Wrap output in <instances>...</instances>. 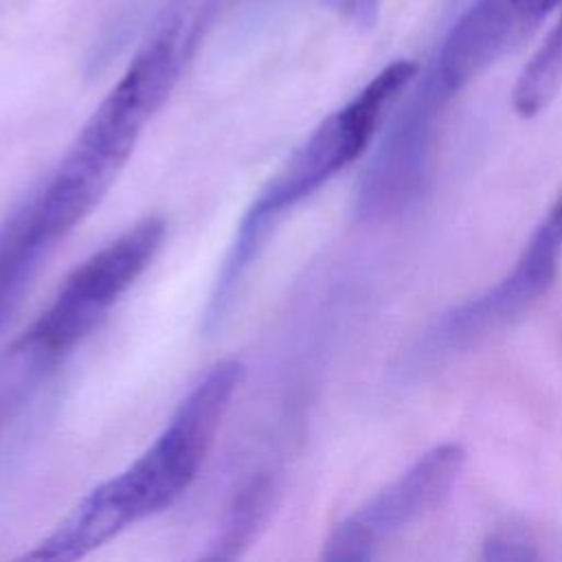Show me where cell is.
<instances>
[{
  "label": "cell",
  "instance_id": "7a4b0ae2",
  "mask_svg": "<svg viewBox=\"0 0 562 562\" xmlns=\"http://www.w3.org/2000/svg\"><path fill=\"white\" fill-rule=\"evenodd\" d=\"M244 380L235 358L213 364L178 404L167 426L123 472L90 490L24 560L72 562L127 527L171 507L202 470Z\"/></svg>",
  "mask_w": 562,
  "mask_h": 562
},
{
  "label": "cell",
  "instance_id": "277c9868",
  "mask_svg": "<svg viewBox=\"0 0 562 562\" xmlns=\"http://www.w3.org/2000/svg\"><path fill=\"white\" fill-rule=\"evenodd\" d=\"M165 239V222L145 217L81 261L22 338L53 360L68 356L147 270Z\"/></svg>",
  "mask_w": 562,
  "mask_h": 562
},
{
  "label": "cell",
  "instance_id": "8992f818",
  "mask_svg": "<svg viewBox=\"0 0 562 562\" xmlns=\"http://www.w3.org/2000/svg\"><path fill=\"white\" fill-rule=\"evenodd\" d=\"M560 257L562 235L542 220L514 268L501 281L435 323L424 340L426 351L441 356L468 347L516 321L551 288Z\"/></svg>",
  "mask_w": 562,
  "mask_h": 562
},
{
  "label": "cell",
  "instance_id": "6da1fadb",
  "mask_svg": "<svg viewBox=\"0 0 562 562\" xmlns=\"http://www.w3.org/2000/svg\"><path fill=\"white\" fill-rule=\"evenodd\" d=\"M206 33L209 20L195 4H162L121 79L88 116L50 178L26 200L35 233L48 250L110 191Z\"/></svg>",
  "mask_w": 562,
  "mask_h": 562
},
{
  "label": "cell",
  "instance_id": "52a82bcc",
  "mask_svg": "<svg viewBox=\"0 0 562 562\" xmlns=\"http://www.w3.org/2000/svg\"><path fill=\"white\" fill-rule=\"evenodd\" d=\"M448 99L430 77H422L364 169L358 189L362 217L389 215L415 195L426 173L437 119Z\"/></svg>",
  "mask_w": 562,
  "mask_h": 562
},
{
  "label": "cell",
  "instance_id": "7c38bea8",
  "mask_svg": "<svg viewBox=\"0 0 562 562\" xmlns=\"http://www.w3.org/2000/svg\"><path fill=\"white\" fill-rule=\"evenodd\" d=\"M538 555L533 538L520 529H498L483 544L485 560H533Z\"/></svg>",
  "mask_w": 562,
  "mask_h": 562
},
{
  "label": "cell",
  "instance_id": "3957f363",
  "mask_svg": "<svg viewBox=\"0 0 562 562\" xmlns=\"http://www.w3.org/2000/svg\"><path fill=\"white\" fill-rule=\"evenodd\" d=\"M415 72L417 66L406 59L382 68L351 101L329 114L266 182L235 231L204 310V329L215 331L222 325L241 281L281 215L321 189L367 149L382 114L413 81Z\"/></svg>",
  "mask_w": 562,
  "mask_h": 562
},
{
  "label": "cell",
  "instance_id": "8fae6325",
  "mask_svg": "<svg viewBox=\"0 0 562 562\" xmlns=\"http://www.w3.org/2000/svg\"><path fill=\"white\" fill-rule=\"evenodd\" d=\"M562 86V18L516 81L514 108L529 119L544 110Z\"/></svg>",
  "mask_w": 562,
  "mask_h": 562
},
{
  "label": "cell",
  "instance_id": "5bb4252c",
  "mask_svg": "<svg viewBox=\"0 0 562 562\" xmlns=\"http://www.w3.org/2000/svg\"><path fill=\"white\" fill-rule=\"evenodd\" d=\"M547 222H551L553 224V228L562 235V195L558 198V202L553 204V209L549 211V215L544 217Z\"/></svg>",
  "mask_w": 562,
  "mask_h": 562
},
{
  "label": "cell",
  "instance_id": "30bf717a",
  "mask_svg": "<svg viewBox=\"0 0 562 562\" xmlns=\"http://www.w3.org/2000/svg\"><path fill=\"white\" fill-rule=\"evenodd\" d=\"M46 252L22 202L0 226V327Z\"/></svg>",
  "mask_w": 562,
  "mask_h": 562
},
{
  "label": "cell",
  "instance_id": "4fadbf2b",
  "mask_svg": "<svg viewBox=\"0 0 562 562\" xmlns=\"http://www.w3.org/2000/svg\"><path fill=\"white\" fill-rule=\"evenodd\" d=\"M340 15L358 26H371L378 15L380 0H327Z\"/></svg>",
  "mask_w": 562,
  "mask_h": 562
},
{
  "label": "cell",
  "instance_id": "ba28073f",
  "mask_svg": "<svg viewBox=\"0 0 562 562\" xmlns=\"http://www.w3.org/2000/svg\"><path fill=\"white\" fill-rule=\"evenodd\" d=\"M562 0H476L450 26L426 72L452 97L516 48Z\"/></svg>",
  "mask_w": 562,
  "mask_h": 562
},
{
  "label": "cell",
  "instance_id": "9c48e42d",
  "mask_svg": "<svg viewBox=\"0 0 562 562\" xmlns=\"http://www.w3.org/2000/svg\"><path fill=\"white\" fill-rule=\"evenodd\" d=\"M279 496V483L270 474H257L250 479L226 507L224 520L206 558L235 560L239 558L266 527Z\"/></svg>",
  "mask_w": 562,
  "mask_h": 562
},
{
  "label": "cell",
  "instance_id": "5b68a950",
  "mask_svg": "<svg viewBox=\"0 0 562 562\" xmlns=\"http://www.w3.org/2000/svg\"><path fill=\"white\" fill-rule=\"evenodd\" d=\"M463 459L459 443H441L428 450L400 479L331 529L323 544V560L356 562L373 558L382 540L413 525L448 496Z\"/></svg>",
  "mask_w": 562,
  "mask_h": 562
}]
</instances>
